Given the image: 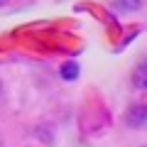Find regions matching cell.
<instances>
[{
	"label": "cell",
	"mask_w": 147,
	"mask_h": 147,
	"mask_svg": "<svg viewBox=\"0 0 147 147\" xmlns=\"http://www.w3.org/2000/svg\"><path fill=\"white\" fill-rule=\"evenodd\" d=\"M125 123L130 127H140L147 123V103H137V105H130L125 113Z\"/></svg>",
	"instance_id": "obj_1"
},
{
	"label": "cell",
	"mask_w": 147,
	"mask_h": 147,
	"mask_svg": "<svg viewBox=\"0 0 147 147\" xmlns=\"http://www.w3.org/2000/svg\"><path fill=\"white\" fill-rule=\"evenodd\" d=\"M132 86L140 91H147V64H140L132 71Z\"/></svg>",
	"instance_id": "obj_3"
},
{
	"label": "cell",
	"mask_w": 147,
	"mask_h": 147,
	"mask_svg": "<svg viewBox=\"0 0 147 147\" xmlns=\"http://www.w3.org/2000/svg\"><path fill=\"white\" fill-rule=\"evenodd\" d=\"M145 0H113L110 3V10L113 12H135L142 7Z\"/></svg>",
	"instance_id": "obj_2"
},
{
	"label": "cell",
	"mask_w": 147,
	"mask_h": 147,
	"mask_svg": "<svg viewBox=\"0 0 147 147\" xmlns=\"http://www.w3.org/2000/svg\"><path fill=\"white\" fill-rule=\"evenodd\" d=\"M76 76H79V64L76 61H66L61 66V79L64 81H74Z\"/></svg>",
	"instance_id": "obj_4"
},
{
	"label": "cell",
	"mask_w": 147,
	"mask_h": 147,
	"mask_svg": "<svg viewBox=\"0 0 147 147\" xmlns=\"http://www.w3.org/2000/svg\"><path fill=\"white\" fill-rule=\"evenodd\" d=\"M142 147H147V145H142Z\"/></svg>",
	"instance_id": "obj_6"
},
{
	"label": "cell",
	"mask_w": 147,
	"mask_h": 147,
	"mask_svg": "<svg viewBox=\"0 0 147 147\" xmlns=\"http://www.w3.org/2000/svg\"><path fill=\"white\" fill-rule=\"evenodd\" d=\"M0 96H3V84H0Z\"/></svg>",
	"instance_id": "obj_5"
}]
</instances>
